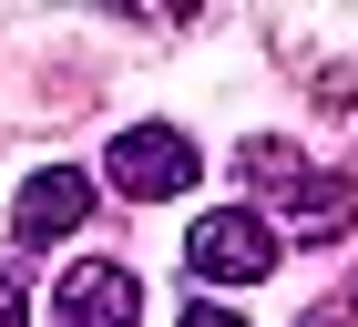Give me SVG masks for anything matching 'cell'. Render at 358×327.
<instances>
[{
  "mask_svg": "<svg viewBox=\"0 0 358 327\" xmlns=\"http://www.w3.org/2000/svg\"><path fill=\"white\" fill-rule=\"evenodd\" d=\"M185 327H246L236 307H185Z\"/></svg>",
  "mask_w": 358,
  "mask_h": 327,
  "instance_id": "cell-7",
  "label": "cell"
},
{
  "mask_svg": "<svg viewBox=\"0 0 358 327\" xmlns=\"http://www.w3.org/2000/svg\"><path fill=\"white\" fill-rule=\"evenodd\" d=\"M83 215H92V184L52 164V174H31V184H21L10 235H21V245H62V235H83Z\"/></svg>",
  "mask_w": 358,
  "mask_h": 327,
  "instance_id": "cell-5",
  "label": "cell"
},
{
  "mask_svg": "<svg viewBox=\"0 0 358 327\" xmlns=\"http://www.w3.org/2000/svg\"><path fill=\"white\" fill-rule=\"evenodd\" d=\"M266 205L297 225V245H338V235L358 225V174H317V164H297Z\"/></svg>",
  "mask_w": 358,
  "mask_h": 327,
  "instance_id": "cell-4",
  "label": "cell"
},
{
  "mask_svg": "<svg viewBox=\"0 0 358 327\" xmlns=\"http://www.w3.org/2000/svg\"><path fill=\"white\" fill-rule=\"evenodd\" d=\"M134 317H143V276L113 266V256H83L52 286V327H134Z\"/></svg>",
  "mask_w": 358,
  "mask_h": 327,
  "instance_id": "cell-3",
  "label": "cell"
},
{
  "mask_svg": "<svg viewBox=\"0 0 358 327\" xmlns=\"http://www.w3.org/2000/svg\"><path fill=\"white\" fill-rule=\"evenodd\" d=\"M185 266L205 276V286H256V276L276 266V225H266V215H246V205H215V215H194Z\"/></svg>",
  "mask_w": 358,
  "mask_h": 327,
  "instance_id": "cell-1",
  "label": "cell"
},
{
  "mask_svg": "<svg viewBox=\"0 0 358 327\" xmlns=\"http://www.w3.org/2000/svg\"><path fill=\"white\" fill-rule=\"evenodd\" d=\"M297 327H348V307H307V317Z\"/></svg>",
  "mask_w": 358,
  "mask_h": 327,
  "instance_id": "cell-8",
  "label": "cell"
},
{
  "mask_svg": "<svg viewBox=\"0 0 358 327\" xmlns=\"http://www.w3.org/2000/svg\"><path fill=\"white\" fill-rule=\"evenodd\" d=\"M0 327H31V307H21V276H0Z\"/></svg>",
  "mask_w": 358,
  "mask_h": 327,
  "instance_id": "cell-6",
  "label": "cell"
},
{
  "mask_svg": "<svg viewBox=\"0 0 358 327\" xmlns=\"http://www.w3.org/2000/svg\"><path fill=\"white\" fill-rule=\"evenodd\" d=\"M103 174H113V194H134V205H164V194H185V184H194V143L174 133V123H134V133H113Z\"/></svg>",
  "mask_w": 358,
  "mask_h": 327,
  "instance_id": "cell-2",
  "label": "cell"
}]
</instances>
